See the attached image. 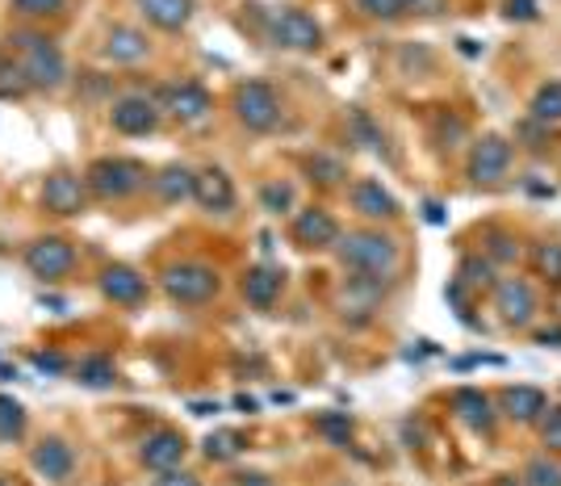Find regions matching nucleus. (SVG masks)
<instances>
[{
    "label": "nucleus",
    "instance_id": "4be33fe9",
    "mask_svg": "<svg viewBox=\"0 0 561 486\" xmlns=\"http://www.w3.org/2000/svg\"><path fill=\"white\" fill-rule=\"evenodd\" d=\"M151 55V38L142 34L139 25H110L105 43H101V59L110 64H142Z\"/></svg>",
    "mask_w": 561,
    "mask_h": 486
},
{
    "label": "nucleus",
    "instance_id": "f257e3e1",
    "mask_svg": "<svg viewBox=\"0 0 561 486\" xmlns=\"http://www.w3.org/2000/svg\"><path fill=\"white\" fill-rule=\"evenodd\" d=\"M335 256H340L344 273H356V278L394 281L398 269H402V248H398V239L386 231H374V227L340 235Z\"/></svg>",
    "mask_w": 561,
    "mask_h": 486
},
{
    "label": "nucleus",
    "instance_id": "1a4fd4ad",
    "mask_svg": "<svg viewBox=\"0 0 561 486\" xmlns=\"http://www.w3.org/2000/svg\"><path fill=\"white\" fill-rule=\"evenodd\" d=\"M512 143L503 139V135H482V139L469 147V160H466V177L473 185H503L507 177H512Z\"/></svg>",
    "mask_w": 561,
    "mask_h": 486
},
{
    "label": "nucleus",
    "instance_id": "f3484780",
    "mask_svg": "<svg viewBox=\"0 0 561 486\" xmlns=\"http://www.w3.org/2000/svg\"><path fill=\"white\" fill-rule=\"evenodd\" d=\"M348 202H352V210H356L360 218H369V223H394L398 214H402L394 193L381 185V181H374V177H360V181L352 185Z\"/></svg>",
    "mask_w": 561,
    "mask_h": 486
},
{
    "label": "nucleus",
    "instance_id": "ddd939ff",
    "mask_svg": "<svg viewBox=\"0 0 561 486\" xmlns=\"http://www.w3.org/2000/svg\"><path fill=\"white\" fill-rule=\"evenodd\" d=\"M188 457V437L176 428H156L147 432L139 444V462L151 474H164V470H181V462Z\"/></svg>",
    "mask_w": 561,
    "mask_h": 486
},
{
    "label": "nucleus",
    "instance_id": "de8ad7c7",
    "mask_svg": "<svg viewBox=\"0 0 561 486\" xmlns=\"http://www.w3.org/2000/svg\"><path fill=\"white\" fill-rule=\"evenodd\" d=\"M537 344L540 348H561V327H545V331H537Z\"/></svg>",
    "mask_w": 561,
    "mask_h": 486
},
{
    "label": "nucleus",
    "instance_id": "20e7f679",
    "mask_svg": "<svg viewBox=\"0 0 561 486\" xmlns=\"http://www.w3.org/2000/svg\"><path fill=\"white\" fill-rule=\"evenodd\" d=\"M231 114L243 131L268 135V131H277L280 126L285 110H280V97L268 80H239L231 93Z\"/></svg>",
    "mask_w": 561,
    "mask_h": 486
},
{
    "label": "nucleus",
    "instance_id": "9b49d317",
    "mask_svg": "<svg viewBox=\"0 0 561 486\" xmlns=\"http://www.w3.org/2000/svg\"><path fill=\"white\" fill-rule=\"evenodd\" d=\"M289 235H294V244L306 248V252H331L344 231H340V223H335V214L328 206H306L294 214Z\"/></svg>",
    "mask_w": 561,
    "mask_h": 486
},
{
    "label": "nucleus",
    "instance_id": "f8f14e48",
    "mask_svg": "<svg viewBox=\"0 0 561 486\" xmlns=\"http://www.w3.org/2000/svg\"><path fill=\"white\" fill-rule=\"evenodd\" d=\"M494 294V310L507 327H528L537 319V290L524 278H503L491 290Z\"/></svg>",
    "mask_w": 561,
    "mask_h": 486
},
{
    "label": "nucleus",
    "instance_id": "4468645a",
    "mask_svg": "<svg viewBox=\"0 0 561 486\" xmlns=\"http://www.w3.org/2000/svg\"><path fill=\"white\" fill-rule=\"evenodd\" d=\"M96 290L114 306H142L147 294H151V281L142 278L139 269H130V264H105L101 278H96Z\"/></svg>",
    "mask_w": 561,
    "mask_h": 486
},
{
    "label": "nucleus",
    "instance_id": "c03bdc74",
    "mask_svg": "<svg viewBox=\"0 0 561 486\" xmlns=\"http://www.w3.org/2000/svg\"><path fill=\"white\" fill-rule=\"evenodd\" d=\"M156 486H202V478L188 474V470H164V474L156 478Z\"/></svg>",
    "mask_w": 561,
    "mask_h": 486
},
{
    "label": "nucleus",
    "instance_id": "0eeeda50",
    "mask_svg": "<svg viewBox=\"0 0 561 486\" xmlns=\"http://www.w3.org/2000/svg\"><path fill=\"white\" fill-rule=\"evenodd\" d=\"M264 38L280 50H319L323 47V25L314 22L306 9H277L268 25H264Z\"/></svg>",
    "mask_w": 561,
    "mask_h": 486
},
{
    "label": "nucleus",
    "instance_id": "72a5a7b5",
    "mask_svg": "<svg viewBox=\"0 0 561 486\" xmlns=\"http://www.w3.org/2000/svg\"><path fill=\"white\" fill-rule=\"evenodd\" d=\"M314 432L328 440V444L348 449V444H352V416H348V411H323V416L314 419Z\"/></svg>",
    "mask_w": 561,
    "mask_h": 486
},
{
    "label": "nucleus",
    "instance_id": "f03ea898",
    "mask_svg": "<svg viewBox=\"0 0 561 486\" xmlns=\"http://www.w3.org/2000/svg\"><path fill=\"white\" fill-rule=\"evenodd\" d=\"M9 43L18 50V64H22L25 80L34 89L55 93V89L68 84V59H64V50L55 47L47 34H38V30H13Z\"/></svg>",
    "mask_w": 561,
    "mask_h": 486
},
{
    "label": "nucleus",
    "instance_id": "603ef678",
    "mask_svg": "<svg viewBox=\"0 0 561 486\" xmlns=\"http://www.w3.org/2000/svg\"><path fill=\"white\" fill-rule=\"evenodd\" d=\"M0 486H13V483H9V478H0Z\"/></svg>",
    "mask_w": 561,
    "mask_h": 486
},
{
    "label": "nucleus",
    "instance_id": "6ab92c4d",
    "mask_svg": "<svg viewBox=\"0 0 561 486\" xmlns=\"http://www.w3.org/2000/svg\"><path fill=\"white\" fill-rule=\"evenodd\" d=\"M448 407H453V416L461 419L466 428L473 432H482V437H491L494 432V398L486 391H478V386H461V391L448 394Z\"/></svg>",
    "mask_w": 561,
    "mask_h": 486
},
{
    "label": "nucleus",
    "instance_id": "39448f33",
    "mask_svg": "<svg viewBox=\"0 0 561 486\" xmlns=\"http://www.w3.org/2000/svg\"><path fill=\"white\" fill-rule=\"evenodd\" d=\"M160 290L176 306H206L222 294V278H218V269L202 264V260H181L160 273Z\"/></svg>",
    "mask_w": 561,
    "mask_h": 486
},
{
    "label": "nucleus",
    "instance_id": "5701e85b",
    "mask_svg": "<svg viewBox=\"0 0 561 486\" xmlns=\"http://www.w3.org/2000/svg\"><path fill=\"white\" fill-rule=\"evenodd\" d=\"M193 168L188 163H164L160 172H151V189L164 206H181V202H193Z\"/></svg>",
    "mask_w": 561,
    "mask_h": 486
},
{
    "label": "nucleus",
    "instance_id": "a211bd4d",
    "mask_svg": "<svg viewBox=\"0 0 561 486\" xmlns=\"http://www.w3.org/2000/svg\"><path fill=\"white\" fill-rule=\"evenodd\" d=\"M193 202L206 210V214H231L234 202H239V193H234V181L222 172V168H202L197 177H193Z\"/></svg>",
    "mask_w": 561,
    "mask_h": 486
},
{
    "label": "nucleus",
    "instance_id": "58836bf2",
    "mask_svg": "<svg viewBox=\"0 0 561 486\" xmlns=\"http://www.w3.org/2000/svg\"><path fill=\"white\" fill-rule=\"evenodd\" d=\"M486 260H494V264H512L515 256H519V239L507 231H491L486 235Z\"/></svg>",
    "mask_w": 561,
    "mask_h": 486
},
{
    "label": "nucleus",
    "instance_id": "864d4df0",
    "mask_svg": "<svg viewBox=\"0 0 561 486\" xmlns=\"http://www.w3.org/2000/svg\"><path fill=\"white\" fill-rule=\"evenodd\" d=\"M411 4H415V9H420V4H423V0H411Z\"/></svg>",
    "mask_w": 561,
    "mask_h": 486
},
{
    "label": "nucleus",
    "instance_id": "3c124183",
    "mask_svg": "<svg viewBox=\"0 0 561 486\" xmlns=\"http://www.w3.org/2000/svg\"><path fill=\"white\" fill-rule=\"evenodd\" d=\"M491 486H524V478H515V474H499Z\"/></svg>",
    "mask_w": 561,
    "mask_h": 486
},
{
    "label": "nucleus",
    "instance_id": "5fc2aeb1",
    "mask_svg": "<svg viewBox=\"0 0 561 486\" xmlns=\"http://www.w3.org/2000/svg\"><path fill=\"white\" fill-rule=\"evenodd\" d=\"M344 486H348V483H344Z\"/></svg>",
    "mask_w": 561,
    "mask_h": 486
},
{
    "label": "nucleus",
    "instance_id": "473e14b6",
    "mask_svg": "<svg viewBox=\"0 0 561 486\" xmlns=\"http://www.w3.org/2000/svg\"><path fill=\"white\" fill-rule=\"evenodd\" d=\"M34 93V84L25 80V71L18 59H0V101H25Z\"/></svg>",
    "mask_w": 561,
    "mask_h": 486
},
{
    "label": "nucleus",
    "instance_id": "aec40b11",
    "mask_svg": "<svg viewBox=\"0 0 561 486\" xmlns=\"http://www.w3.org/2000/svg\"><path fill=\"white\" fill-rule=\"evenodd\" d=\"M499 416H507L512 423H537L545 411H549V394L540 391V386H503L499 391Z\"/></svg>",
    "mask_w": 561,
    "mask_h": 486
},
{
    "label": "nucleus",
    "instance_id": "ea45409f",
    "mask_svg": "<svg viewBox=\"0 0 561 486\" xmlns=\"http://www.w3.org/2000/svg\"><path fill=\"white\" fill-rule=\"evenodd\" d=\"M13 9L30 22H43V18H59L68 9V0H13Z\"/></svg>",
    "mask_w": 561,
    "mask_h": 486
},
{
    "label": "nucleus",
    "instance_id": "e433bc0d",
    "mask_svg": "<svg viewBox=\"0 0 561 486\" xmlns=\"http://www.w3.org/2000/svg\"><path fill=\"white\" fill-rule=\"evenodd\" d=\"M524 486H561V462L553 457H533V462L524 465Z\"/></svg>",
    "mask_w": 561,
    "mask_h": 486
},
{
    "label": "nucleus",
    "instance_id": "393cba45",
    "mask_svg": "<svg viewBox=\"0 0 561 486\" xmlns=\"http://www.w3.org/2000/svg\"><path fill=\"white\" fill-rule=\"evenodd\" d=\"M71 382H80L84 391H110V386L117 382L114 357H105V352H89V357H80V361L71 365Z\"/></svg>",
    "mask_w": 561,
    "mask_h": 486
},
{
    "label": "nucleus",
    "instance_id": "9d476101",
    "mask_svg": "<svg viewBox=\"0 0 561 486\" xmlns=\"http://www.w3.org/2000/svg\"><path fill=\"white\" fill-rule=\"evenodd\" d=\"M156 101H160V110H164L168 117H176L181 126H197V122H206V117L214 114V97L202 80H172V84H164V89L156 93Z\"/></svg>",
    "mask_w": 561,
    "mask_h": 486
},
{
    "label": "nucleus",
    "instance_id": "a878e982",
    "mask_svg": "<svg viewBox=\"0 0 561 486\" xmlns=\"http://www.w3.org/2000/svg\"><path fill=\"white\" fill-rule=\"evenodd\" d=\"M457 281L466 285L469 294H482V290H494V285H499V278H494V260H486L482 252L461 256V264H457Z\"/></svg>",
    "mask_w": 561,
    "mask_h": 486
},
{
    "label": "nucleus",
    "instance_id": "09e8293b",
    "mask_svg": "<svg viewBox=\"0 0 561 486\" xmlns=\"http://www.w3.org/2000/svg\"><path fill=\"white\" fill-rule=\"evenodd\" d=\"M234 407H239L243 416H252V411H256L260 403H256V398H248V394H239V398H234Z\"/></svg>",
    "mask_w": 561,
    "mask_h": 486
},
{
    "label": "nucleus",
    "instance_id": "8fccbe9b",
    "mask_svg": "<svg viewBox=\"0 0 561 486\" xmlns=\"http://www.w3.org/2000/svg\"><path fill=\"white\" fill-rule=\"evenodd\" d=\"M188 411H193V416H214V411H218V403H193Z\"/></svg>",
    "mask_w": 561,
    "mask_h": 486
},
{
    "label": "nucleus",
    "instance_id": "7c9ffc66",
    "mask_svg": "<svg viewBox=\"0 0 561 486\" xmlns=\"http://www.w3.org/2000/svg\"><path fill=\"white\" fill-rule=\"evenodd\" d=\"M260 210H264V214H273V218H285V214H294V185H289V181H264V185H260Z\"/></svg>",
    "mask_w": 561,
    "mask_h": 486
},
{
    "label": "nucleus",
    "instance_id": "6e6552de",
    "mask_svg": "<svg viewBox=\"0 0 561 486\" xmlns=\"http://www.w3.org/2000/svg\"><path fill=\"white\" fill-rule=\"evenodd\" d=\"M160 101L147 93H122L110 101V126H114L117 135H126V139H147V135H156L160 131Z\"/></svg>",
    "mask_w": 561,
    "mask_h": 486
},
{
    "label": "nucleus",
    "instance_id": "7ed1b4c3",
    "mask_svg": "<svg viewBox=\"0 0 561 486\" xmlns=\"http://www.w3.org/2000/svg\"><path fill=\"white\" fill-rule=\"evenodd\" d=\"M84 185H89V197H96V202H126V197H135L151 185V172H147V163L130 160V156H101V160L89 163Z\"/></svg>",
    "mask_w": 561,
    "mask_h": 486
},
{
    "label": "nucleus",
    "instance_id": "49530a36",
    "mask_svg": "<svg viewBox=\"0 0 561 486\" xmlns=\"http://www.w3.org/2000/svg\"><path fill=\"white\" fill-rule=\"evenodd\" d=\"M423 223H432V227H445L448 223V214L440 202H423Z\"/></svg>",
    "mask_w": 561,
    "mask_h": 486
},
{
    "label": "nucleus",
    "instance_id": "a19ab883",
    "mask_svg": "<svg viewBox=\"0 0 561 486\" xmlns=\"http://www.w3.org/2000/svg\"><path fill=\"white\" fill-rule=\"evenodd\" d=\"M537 423H540V444H545L549 453H561V407H549Z\"/></svg>",
    "mask_w": 561,
    "mask_h": 486
},
{
    "label": "nucleus",
    "instance_id": "412c9836",
    "mask_svg": "<svg viewBox=\"0 0 561 486\" xmlns=\"http://www.w3.org/2000/svg\"><path fill=\"white\" fill-rule=\"evenodd\" d=\"M239 294L248 298V306H256V310H273L285 294V273H280L277 264H252L243 281H239Z\"/></svg>",
    "mask_w": 561,
    "mask_h": 486
},
{
    "label": "nucleus",
    "instance_id": "2f4dec72",
    "mask_svg": "<svg viewBox=\"0 0 561 486\" xmlns=\"http://www.w3.org/2000/svg\"><path fill=\"white\" fill-rule=\"evenodd\" d=\"M533 117L545 122V126H558L561 122V80H545L537 93H533Z\"/></svg>",
    "mask_w": 561,
    "mask_h": 486
},
{
    "label": "nucleus",
    "instance_id": "f704fd0d",
    "mask_svg": "<svg viewBox=\"0 0 561 486\" xmlns=\"http://www.w3.org/2000/svg\"><path fill=\"white\" fill-rule=\"evenodd\" d=\"M533 269H537V278L561 285V244H553V239L533 244Z\"/></svg>",
    "mask_w": 561,
    "mask_h": 486
},
{
    "label": "nucleus",
    "instance_id": "b1692460",
    "mask_svg": "<svg viewBox=\"0 0 561 486\" xmlns=\"http://www.w3.org/2000/svg\"><path fill=\"white\" fill-rule=\"evenodd\" d=\"M135 4H139V13L147 22L156 30H168V34H181L193 22V13H197L193 0H135Z\"/></svg>",
    "mask_w": 561,
    "mask_h": 486
},
{
    "label": "nucleus",
    "instance_id": "bb28decb",
    "mask_svg": "<svg viewBox=\"0 0 561 486\" xmlns=\"http://www.w3.org/2000/svg\"><path fill=\"white\" fill-rule=\"evenodd\" d=\"M306 172H310V181L314 185H344L348 181V163L340 160V156H328V151H314V156H306Z\"/></svg>",
    "mask_w": 561,
    "mask_h": 486
},
{
    "label": "nucleus",
    "instance_id": "37998d69",
    "mask_svg": "<svg viewBox=\"0 0 561 486\" xmlns=\"http://www.w3.org/2000/svg\"><path fill=\"white\" fill-rule=\"evenodd\" d=\"M512 22H537V0H507Z\"/></svg>",
    "mask_w": 561,
    "mask_h": 486
},
{
    "label": "nucleus",
    "instance_id": "79ce46f5",
    "mask_svg": "<svg viewBox=\"0 0 561 486\" xmlns=\"http://www.w3.org/2000/svg\"><path fill=\"white\" fill-rule=\"evenodd\" d=\"M30 365H34L38 373H50V377H59V373L71 370L68 357H59V352H34V357H30Z\"/></svg>",
    "mask_w": 561,
    "mask_h": 486
},
{
    "label": "nucleus",
    "instance_id": "423d86ee",
    "mask_svg": "<svg viewBox=\"0 0 561 486\" xmlns=\"http://www.w3.org/2000/svg\"><path fill=\"white\" fill-rule=\"evenodd\" d=\"M22 260H25V269H30V278L55 285V281L71 278V269H76V244H71L68 235H38V239L25 248Z\"/></svg>",
    "mask_w": 561,
    "mask_h": 486
},
{
    "label": "nucleus",
    "instance_id": "2eb2a0df",
    "mask_svg": "<svg viewBox=\"0 0 561 486\" xmlns=\"http://www.w3.org/2000/svg\"><path fill=\"white\" fill-rule=\"evenodd\" d=\"M84 206H89L84 177H76V172H50L47 181H43V210L59 214V218H76V214H84Z\"/></svg>",
    "mask_w": 561,
    "mask_h": 486
},
{
    "label": "nucleus",
    "instance_id": "cd10ccee",
    "mask_svg": "<svg viewBox=\"0 0 561 486\" xmlns=\"http://www.w3.org/2000/svg\"><path fill=\"white\" fill-rule=\"evenodd\" d=\"M30 428V416L25 407L13 398V394H0V444H18Z\"/></svg>",
    "mask_w": 561,
    "mask_h": 486
},
{
    "label": "nucleus",
    "instance_id": "a18cd8bd",
    "mask_svg": "<svg viewBox=\"0 0 561 486\" xmlns=\"http://www.w3.org/2000/svg\"><path fill=\"white\" fill-rule=\"evenodd\" d=\"M231 486H277L264 470H239V474H231Z\"/></svg>",
    "mask_w": 561,
    "mask_h": 486
},
{
    "label": "nucleus",
    "instance_id": "dca6fc26",
    "mask_svg": "<svg viewBox=\"0 0 561 486\" xmlns=\"http://www.w3.org/2000/svg\"><path fill=\"white\" fill-rule=\"evenodd\" d=\"M30 465H34L38 478L64 486V483H71V474H76V449H71L64 437H43L30 449Z\"/></svg>",
    "mask_w": 561,
    "mask_h": 486
},
{
    "label": "nucleus",
    "instance_id": "4c0bfd02",
    "mask_svg": "<svg viewBox=\"0 0 561 486\" xmlns=\"http://www.w3.org/2000/svg\"><path fill=\"white\" fill-rule=\"evenodd\" d=\"M469 135L466 117L457 114H436V143L445 147V151H453V147H461V139Z\"/></svg>",
    "mask_w": 561,
    "mask_h": 486
},
{
    "label": "nucleus",
    "instance_id": "c9c22d12",
    "mask_svg": "<svg viewBox=\"0 0 561 486\" xmlns=\"http://www.w3.org/2000/svg\"><path fill=\"white\" fill-rule=\"evenodd\" d=\"M365 18H374V22H398V18H407V13H415V4L411 0H352Z\"/></svg>",
    "mask_w": 561,
    "mask_h": 486
},
{
    "label": "nucleus",
    "instance_id": "c85d7f7f",
    "mask_svg": "<svg viewBox=\"0 0 561 486\" xmlns=\"http://www.w3.org/2000/svg\"><path fill=\"white\" fill-rule=\"evenodd\" d=\"M243 449H248V440L239 437V432H231V428H218V432H210V437L202 440V453L210 462H234Z\"/></svg>",
    "mask_w": 561,
    "mask_h": 486
},
{
    "label": "nucleus",
    "instance_id": "c756f323",
    "mask_svg": "<svg viewBox=\"0 0 561 486\" xmlns=\"http://www.w3.org/2000/svg\"><path fill=\"white\" fill-rule=\"evenodd\" d=\"M348 139L360 143L365 151H386V135L365 110H348Z\"/></svg>",
    "mask_w": 561,
    "mask_h": 486
}]
</instances>
